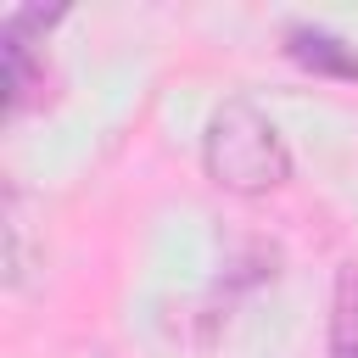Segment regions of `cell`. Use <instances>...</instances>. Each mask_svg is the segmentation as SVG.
I'll return each instance as SVG.
<instances>
[{
  "instance_id": "obj_1",
  "label": "cell",
  "mask_w": 358,
  "mask_h": 358,
  "mask_svg": "<svg viewBox=\"0 0 358 358\" xmlns=\"http://www.w3.org/2000/svg\"><path fill=\"white\" fill-rule=\"evenodd\" d=\"M201 168L229 196H268L291 179V151H285V134L268 123V112L235 95L213 106L201 129Z\"/></svg>"
},
{
  "instance_id": "obj_2",
  "label": "cell",
  "mask_w": 358,
  "mask_h": 358,
  "mask_svg": "<svg viewBox=\"0 0 358 358\" xmlns=\"http://www.w3.org/2000/svg\"><path fill=\"white\" fill-rule=\"evenodd\" d=\"M330 352L358 358V263L336 274V302H330Z\"/></svg>"
}]
</instances>
